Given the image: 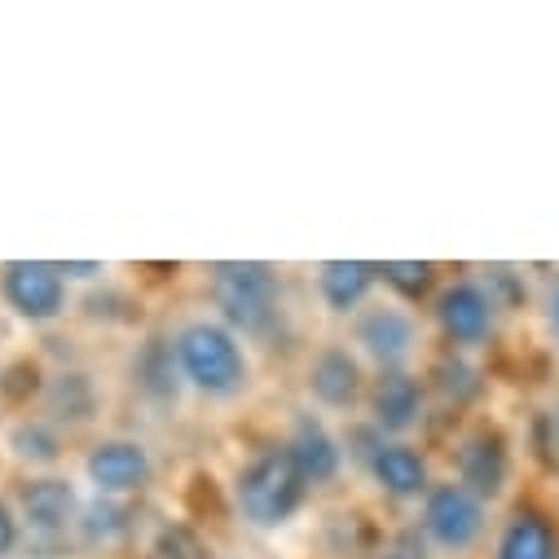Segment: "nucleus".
<instances>
[{
  "label": "nucleus",
  "instance_id": "obj_1",
  "mask_svg": "<svg viewBox=\"0 0 559 559\" xmlns=\"http://www.w3.org/2000/svg\"><path fill=\"white\" fill-rule=\"evenodd\" d=\"M173 361L186 388L207 401H234L251 383L247 344L221 318H190L173 335Z\"/></svg>",
  "mask_w": 559,
  "mask_h": 559
},
{
  "label": "nucleus",
  "instance_id": "obj_2",
  "mask_svg": "<svg viewBox=\"0 0 559 559\" xmlns=\"http://www.w3.org/2000/svg\"><path fill=\"white\" fill-rule=\"evenodd\" d=\"M305 502H309V485L283 445L260 450L234 476V507H238L242 524H251L260 533L287 528Z\"/></svg>",
  "mask_w": 559,
  "mask_h": 559
},
{
  "label": "nucleus",
  "instance_id": "obj_3",
  "mask_svg": "<svg viewBox=\"0 0 559 559\" xmlns=\"http://www.w3.org/2000/svg\"><path fill=\"white\" fill-rule=\"evenodd\" d=\"M212 300L238 340H264L283 322V277L260 260L212 264Z\"/></svg>",
  "mask_w": 559,
  "mask_h": 559
},
{
  "label": "nucleus",
  "instance_id": "obj_4",
  "mask_svg": "<svg viewBox=\"0 0 559 559\" xmlns=\"http://www.w3.org/2000/svg\"><path fill=\"white\" fill-rule=\"evenodd\" d=\"M418 528L441 555H472L489 533V502L459 480H437L418 502Z\"/></svg>",
  "mask_w": 559,
  "mask_h": 559
},
{
  "label": "nucleus",
  "instance_id": "obj_5",
  "mask_svg": "<svg viewBox=\"0 0 559 559\" xmlns=\"http://www.w3.org/2000/svg\"><path fill=\"white\" fill-rule=\"evenodd\" d=\"M353 344L361 361L388 374V370H409L418 344H424V331H418V318L401 300H374L361 313H353Z\"/></svg>",
  "mask_w": 559,
  "mask_h": 559
},
{
  "label": "nucleus",
  "instance_id": "obj_6",
  "mask_svg": "<svg viewBox=\"0 0 559 559\" xmlns=\"http://www.w3.org/2000/svg\"><path fill=\"white\" fill-rule=\"evenodd\" d=\"M71 283L62 277L58 260H5L0 264V300L5 309L32 326L58 322L67 313Z\"/></svg>",
  "mask_w": 559,
  "mask_h": 559
},
{
  "label": "nucleus",
  "instance_id": "obj_7",
  "mask_svg": "<svg viewBox=\"0 0 559 559\" xmlns=\"http://www.w3.org/2000/svg\"><path fill=\"white\" fill-rule=\"evenodd\" d=\"M437 326L454 348H480L498 331V300L476 277H454L437 296Z\"/></svg>",
  "mask_w": 559,
  "mask_h": 559
},
{
  "label": "nucleus",
  "instance_id": "obj_8",
  "mask_svg": "<svg viewBox=\"0 0 559 559\" xmlns=\"http://www.w3.org/2000/svg\"><path fill=\"white\" fill-rule=\"evenodd\" d=\"M155 476V459L142 441L132 437H110V441H97L88 454H84V480L93 485L97 498H119L128 502L132 493H142Z\"/></svg>",
  "mask_w": 559,
  "mask_h": 559
},
{
  "label": "nucleus",
  "instance_id": "obj_9",
  "mask_svg": "<svg viewBox=\"0 0 559 559\" xmlns=\"http://www.w3.org/2000/svg\"><path fill=\"white\" fill-rule=\"evenodd\" d=\"M366 472H370V480H374L388 498H396V502H424L428 489L437 485V480H432V467H428V459H424V450L409 445V441H383V437H379V441L366 450Z\"/></svg>",
  "mask_w": 559,
  "mask_h": 559
},
{
  "label": "nucleus",
  "instance_id": "obj_10",
  "mask_svg": "<svg viewBox=\"0 0 559 559\" xmlns=\"http://www.w3.org/2000/svg\"><path fill=\"white\" fill-rule=\"evenodd\" d=\"M19 520L45 542L67 537L80 524V493L67 476H32L19 489Z\"/></svg>",
  "mask_w": 559,
  "mask_h": 559
},
{
  "label": "nucleus",
  "instance_id": "obj_11",
  "mask_svg": "<svg viewBox=\"0 0 559 559\" xmlns=\"http://www.w3.org/2000/svg\"><path fill=\"white\" fill-rule=\"evenodd\" d=\"M366 405H370L374 432H383L388 441H401L418 418H424V383L409 370H388L370 383Z\"/></svg>",
  "mask_w": 559,
  "mask_h": 559
},
{
  "label": "nucleus",
  "instance_id": "obj_12",
  "mask_svg": "<svg viewBox=\"0 0 559 559\" xmlns=\"http://www.w3.org/2000/svg\"><path fill=\"white\" fill-rule=\"evenodd\" d=\"M283 450L292 454V463L300 467L309 489H322L344 472V445L318 414H296L292 418V432H287Z\"/></svg>",
  "mask_w": 559,
  "mask_h": 559
},
{
  "label": "nucleus",
  "instance_id": "obj_13",
  "mask_svg": "<svg viewBox=\"0 0 559 559\" xmlns=\"http://www.w3.org/2000/svg\"><path fill=\"white\" fill-rule=\"evenodd\" d=\"M309 396L322 409H353L366 396V370L361 357L344 344H326L309 361Z\"/></svg>",
  "mask_w": 559,
  "mask_h": 559
},
{
  "label": "nucleus",
  "instance_id": "obj_14",
  "mask_svg": "<svg viewBox=\"0 0 559 559\" xmlns=\"http://www.w3.org/2000/svg\"><path fill=\"white\" fill-rule=\"evenodd\" d=\"M454 480L467 485L472 493H480L485 502L502 498V489H507V480H511V454H507L502 437L489 432V428L467 432V437L459 441V476H454Z\"/></svg>",
  "mask_w": 559,
  "mask_h": 559
},
{
  "label": "nucleus",
  "instance_id": "obj_15",
  "mask_svg": "<svg viewBox=\"0 0 559 559\" xmlns=\"http://www.w3.org/2000/svg\"><path fill=\"white\" fill-rule=\"evenodd\" d=\"M379 283V264L370 260H326L318 264L313 287L331 313H361Z\"/></svg>",
  "mask_w": 559,
  "mask_h": 559
},
{
  "label": "nucleus",
  "instance_id": "obj_16",
  "mask_svg": "<svg viewBox=\"0 0 559 559\" xmlns=\"http://www.w3.org/2000/svg\"><path fill=\"white\" fill-rule=\"evenodd\" d=\"M493 559H559V533L537 507H520L498 524Z\"/></svg>",
  "mask_w": 559,
  "mask_h": 559
},
{
  "label": "nucleus",
  "instance_id": "obj_17",
  "mask_svg": "<svg viewBox=\"0 0 559 559\" xmlns=\"http://www.w3.org/2000/svg\"><path fill=\"white\" fill-rule=\"evenodd\" d=\"M379 283L392 287L405 300H418V296H428L432 283H437V264L432 260H383L379 264Z\"/></svg>",
  "mask_w": 559,
  "mask_h": 559
},
{
  "label": "nucleus",
  "instance_id": "obj_18",
  "mask_svg": "<svg viewBox=\"0 0 559 559\" xmlns=\"http://www.w3.org/2000/svg\"><path fill=\"white\" fill-rule=\"evenodd\" d=\"M128 507L119 502V498H97L93 507H80V533L88 537V542H115V537H123L128 533Z\"/></svg>",
  "mask_w": 559,
  "mask_h": 559
},
{
  "label": "nucleus",
  "instance_id": "obj_19",
  "mask_svg": "<svg viewBox=\"0 0 559 559\" xmlns=\"http://www.w3.org/2000/svg\"><path fill=\"white\" fill-rule=\"evenodd\" d=\"M146 559H207V542L190 524H159V533L146 546Z\"/></svg>",
  "mask_w": 559,
  "mask_h": 559
},
{
  "label": "nucleus",
  "instance_id": "obj_20",
  "mask_svg": "<svg viewBox=\"0 0 559 559\" xmlns=\"http://www.w3.org/2000/svg\"><path fill=\"white\" fill-rule=\"evenodd\" d=\"M10 445H14V454L27 459V463H53V459H58V432L45 424V418H32V424L14 428Z\"/></svg>",
  "mask_w": 559,
  "mask_h": 559
},
{
  "label": "nucleus",
  "instance_id": "obj_21",
  "mask_svg": "<svg viewBox=\"0 0 559 559\" xmlns=\"http://www.w3.org/2000/svg\"><path fill=\"white\" fill-rule=\"evenodd\" d=\"M23 542V520H19V507H10L0 498V559H10Z\"/></svg>",
  "mask_w": 559,
  "mask_h": 559
},
{
  "label": "nucleus",
  "instance_id": "obj_22",
  "mask_svg": "<svg viewBox=\"0 0 559 559\" xmlns=\"http://www.w3.org/2000/svg\"><path fill=\"white\" fill-rule=\"evenodd\" d=\"M58 269H62L67 283H93L97 273H106L97 260H88V264H80V260H58Z\"/></svg>",
  "mask_w": 559,
  "mask_h": 559
},
{
  "label": "nucleus",
  "instance_id": "obj_23",
  "mask_svg": "<svg viewBox=\"0 0 559 559\" xmlns=\"http://www.w3.org/2000/svg\"><path fill=\"white\" fill-rule=\"evenodd\" d=\"M546 318H550V331L559 335V287H555V296H550V309H546Z\"/></svg>",
  "mask_w": 559,
  "mask_h": 559
}]
</instances>
